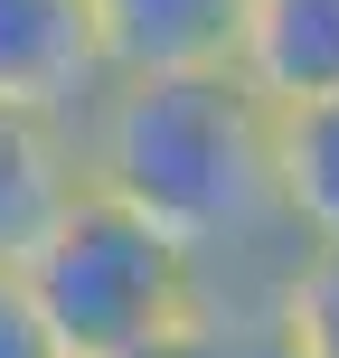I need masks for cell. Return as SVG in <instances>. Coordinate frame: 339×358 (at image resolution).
<instances>
[{
	"label": "cell",
	"instance_id": "6da1fadb",
	"mask_svg": "<svg viewBox=\"0 0 339 358\" xmlns=\"http://www.w3.org/2000/svg\"><path fill=\"white\" fill-rule=\"evenodd\" d=\"M85 179L151 217L208 264L245 245H302L273 189V94L245 66H161L104 76L85 132Z\"/></svg>",
	"mask_w": 339,
	"mask_h": 358
},
{
	"label": "cell",
	"instance_id": "7a4b0ae2",
	"mask_svg": "<svg viewBox=\"0 0 339 358\" xmlns=\"http://www.w3.org/2000/svg\"><path fill=\"white\" fill-rule=\"evenodd\" d=\"M19 283L38 292L66 358H151L198 311L208 264L179 236H161L132 198H113L104 179H75L48 236L19 255Z\"/></svg>",
	"mask_w": 339,
	"mask_h": 358
},
{
	"label": "cell",
	"instance_id": "3957f363",
	"mask_svg": "<svg viewBox=\"0 0 339 358\" xmlns=\"http://www.w3.org/2000/svg\"><path fill=\"white\" fill-rule=\"evenodd\" d=\"M0 94L57 113H85L104 94V48L85 0H0Z\"/></svg>",
	"mask_w": 339,
	"mask_h": 358
},
{
	"label": "cell",
	"instance_id": "277c9868",
	"mask_svg": "<svg viewBox=\"0 0 339 358\" xmlns=\"http://www.w3.org/2000/svg\"><path fill=\"white\" fill-rule=\"evenodd\" d=\"M75 179H85V132L57 104L0 94V264H19L48 236V217L75 198Z\"/></svg>",
	"mask_w": 339,
	"mask_h": 358
},
{
	"label": "cell",
	"instance_id": "5b68a950",
	"mask_svg": "<svg viewBox=\"0 0 339 358\" xmlns=\"http://www.w3.org/2000/svg\"><path fill=\"white\" fill-rule=\"evenodd\" d=\"M104 76H161V66H236L245 0H85Z\"/></svg>",
	"mask_w": 339,
	"mask_h": 358
},
{
	"label": "cell",
	"instance_id": "8992f818",
	"mask_svg": "<svg viewBox=\"0 0 339 358\" xmlns=\"http://www.w3.org/2000/svg\"><path fill=\"white\" fill-rule=\"evenodd\" d=\"M273 189L302 245H339V85L273 104Z\"/></svg>",
	"mask_w": 339,
	"mask_h": 358
},
{
	"label": "cell",
	"instance_id": "52a82bcc",
	"mask_svg": "<svg viewBox=\"0 0 339 358\" xmlns=\"http://www.w3.org/2000/svg\"><path fill=\"white\" fill-rule=\"evenodd\" d=\"M236 66H245L273 104L330 94L339 85V0H245Z\"/></svg>",
	"mask_w": 339,
	"mask_h": 358
},
{
	"label": "cell",
	"instance_id": "ba28073f",
	"mask_svg": "<svg viewBox=\"0 0 339 358\" xmlns=\"http://www.w3.org/2000/svg\"><path fill=\"white\" fill-rule=\"evenodd\" d=\"M151 358H302V330H292V311H283V283H264V292H198V311L170 330Z\"/></svg>",
	"mask_w": 339,
	"mask_h": 358
},
{
	"label": "cell",
	"instance_id": "9c48e42d",
	"mask_svg": "<svg viewBox=\"0 0 339 358\" xmlns=\"http://www.w3.org/2000/svg\"><path fill=\"white\" fill-rule=\"evenodd\" d=\"M283 311L302 330V358H339V245H292Z\"/></svg>",
	"mask_w": 339,
	"mask_h": 358
},
{
	"label": "cell",
	"instance_id": "30bf717a",
	"mask_svg": "<svg viewBox=\"0 0 339 358\" xmlns=\"http://www.w3.org/2000/svg\"><path fill=\"white\" fill-rule=\"evenodd\" d=\"M0 358H66L48 311H38V292L19 283V264H0Z\"/></svg>",
	"mask_w": 339,
	"mask_h": 358
}]
</instances>
